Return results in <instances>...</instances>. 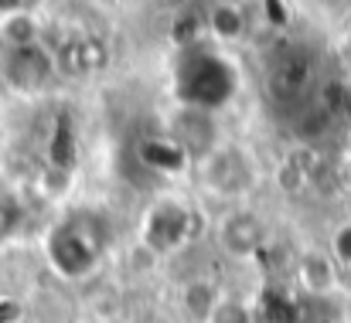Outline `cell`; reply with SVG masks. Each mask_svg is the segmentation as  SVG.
<instances>
[{
  "label": "cell",
  "mask_w": 351,
  "mask_h": 323,
  "mask_svg": "<svg viewBox=\"0 0 351 323\" xmlns=\"http://www.w3.org/2000/svg\"><path fill=\"white\" fill-rule=\"evenodd\" d=\"M103 252V235L96 224L72 218L48 235V259L65 279H82L96 269Z\"/></svg>",
  "instance_id": "obj_1"
},
{
  "label": "cell",
  "mask_w": 351,
  "mask_h": 323,
  "mask_svg": "<svg viewBox=\"0 0 351 323\" xmlns=\"http://www.w3.org/2000/svg\"><path fill=\"white\" fill-rule=\"evenodd\" d=\"M229 92H232V79L219 58L195 55L188 65H181V103L184 106L212 112V106H222L229 99Z\"/></svg>",
  "instance_id": "obj_2"
},
{
  "label": "cell",
  "mask_w": 351,
  "mask_h": 323,
  "mask_svg": "<svg viewBox=\"0 0 351 323\" xmlns=\"http://www.w3.org/2000/svg\"><path fill=\"white\" fill-rule=\"evenodd\" d=\"M202 184L219 198H239L256 184V164L242 146H215L202 160Z\"/></svg>",
  "instance_id": "obj_3"
},
{
  "label": "cell",
  "mask_w": 351,
  "mask_h": 323,
  "mask_svg": "<svg viewBox=\"0 0 351 323\" xmlns=\"http://www.w3.org/2000/svg\"><path fill=\"white\" fill-rule=\"evenodd\" d=\"M0 75H3L7 89L17 92V96L41 92L51 82V75H55L51 48L45 41L41 44H24V48H7L3 62H0Z\"/></svg>",
  "instance_id": "obj_4"
},
{
  "label": "cell",
  "mask_w": 351,
  "mask_h": 323,
  "mask_svg": "<svg viewBox=\"0 0 351 323\" xmlns=\"http://www.w3.org/2000/svg\"><path fill=\"white\" fill-rule=\"evenodd\" d=\"M191 228H195V218L191 208L181 205V201H160L150 208V215L143 221V245L160 255V252H174L178 245H184L191 238Z\"/></svg>",
  "instance_id": "obj_5"
},
{
  "label": "cell",
  "mask_w": 351,
  "mask_h": 323,
  "mask_svg": "<svg viewBox=\"0 0 351 323\" xmlns=\"http://www.w3.org/2000/svg\"><path fill=\"white\" fill-rule=\"evenodd\" d=\"M51 58H55V72L69 79H89L110 65V44L93 34H72L55 44Z\"/></svg>",
  "instance_id": "obj_6"
},
{
  "label": "cell",
  "mask_w": 351,
  "mask_h": 323,
  "mask_svg": "<svg viewBox=\"0 0 351 323\" xmlns=\"http://www.w3.org/2000/svg\"><path fill=\"white\" fill-rule=\"evenodd\" d=\"M219 242L232 259H256V255L266 252L269 228L256 211L239 208L232 215H226V221L219 224Z\"/></svg>",
  "instance_id": "obj_7"
},
{
  "label": "cell",
  "mask_w": 351,
  "mask_h": 323,
  "mask_svg": "<svg viewBox=\"0 0 351 323\" xmlns=\"http://www.w3.org/2000/svg\"><path fill=\"white\" fill-rule=\"evenodd\" d=\"M171 140L178 143V150L184 157H198L205 160L215 146H219V133H215V119L205 109H178L171 116Z\"/></svg>",
  "instance_id": "obj_8"
},
{
  "label": "cell",
  "mask_w": 351,
  "mask_h": 323,
  "mask_svg": "<svg viewBox=\"0 0 351 323\" xmlns=\"http://www.w3.org/2000/svg\"><path fill=\"white\" fill-rule=\"evenodd\" d=\"M269 82L273 89L283 96V99H300L311 86V62L307 55L300 51H287L273 62V72H269Z\"/></svg>",
  "instance_id": "obj_9"
},
{
  "label": "cell",
  "mask_w": 351,
  "mask_h": 323,
  "mask_svg": "<svg viewBox=\"0 0 351 323\" xmlns=\"http://www.w3.org/2000/svg\"><path fill=\"white\" fill-rule=\"evenodd\" d=\"M297 283L300 289H307L311 296H324L338 286V269L331 262V255H324L321 248H307L297 259Z\"/></svg>",
  "instance_id": "obj_10"
},
{
  "label": "cell",
  "mask_w": 351,
  "mask_h": 323,
  "mask_svg": "<svg viewBox=\"0 0 351 323\" xmlns=\"http://www.w3.org/2000/svg\"><path fill=\"white\" fill-rule=\"evenodd\" d=\"M0 38L7 48H24V44H41V21L31 10L14 7L7 17H0Z\"/></svg>",
  "instance_id": "obj_11"
},
{
  "label": "cell",
  "mask_w": 351,
  "mask_h": 323,
  "mask_svg": "<svg viewBox=\"0 0 351 323\" xmlns=\"http://www.w3.org/2000/svg\"><path fill=\"white\" fill-rule=\"evenodd\" d=\"M140 160L147 167L160 170V174H174V170H181L188 164V157L178 150V143L171 136L167 140H143L140 143Z\"/></svg>",
  "instance_id": "obj_12"
},
{
  "label": "cell",
  "mask_w": 351,
  "mask_h": 323,
  "mask_svg": "<svg viewBox=\"0 0 351 323\" xmlns=\"http://www.w3.org/2000/svg\"><path fill=\"white\" fill-rule=\"evenodd\" d=\"M181 307H184V313H188L191 320L208 323L212 320V313H215V307H219V293H215L212 283L195 279V283L184 286V293H181Z\"/></svg>",
  "instance_id": "obj_13"
},
{
  "label": "cell",
  "mask_w": 351,
  "mask_h": 323,
  "mask_svg": "<svg viewBox=\"0 0 351 323\" xmlns=\"http://www.w3.org/2000/svg\"><path fill=\"white\" fill-rule=\"evenodd\" d=\"M208 31L219 38V41H239L245 34V14L242 7L232 3H215L208 10Z\"/></svg>",
  "instance_id": "obj_14"
},
{
  "label": "cell",
  "mask_w": 351,
  "mask_h": 323,
  "mask_svg": "<svg viewBox=\"0 0 351 323\" xmlns=\"http://www.w3.org/2000/svg\"><path fill=\"white\" fill-rule=\"evenodd\" d=\"M24 221V208H21V201L17 198H10V194H0V242L3 238H10L14 231H17V224Z\"/></svg>",
  "instance_id": "obj_15"
},
{
  "label": "cell",
  "mask_w": 351,
  "mask_h": 323,
  "mask_svg": "<svg viewBox=\"0 0 351 323\" xmlns=\"http://www.w3.org/2000/svg\"><path fill=\"white\" fill-rule=\"evenodd\" d=\"M208 323H256V320H252L249 307L226 300V303H219V307H215V313H212V320Z\"/></svg>",
  "instance_id": "obj_16"
},
{
  "label": "cell",
  "mask_w": 351,
  "mask_h": 323,
  "mask_svg": "<svg viewBox=\"0 0 351 323\" xmlns=\"http://www.w3.org/2000/svg\"><path fill=\"white\" fill-rule=\"evenodd\" d=\"M41 188H45V194H48V198H58V194H65V191H69V170L51 164V167L41 174Z\"/></svg>",
  "instance_id": "obj_17"
},
{
  "label": "cell",
  "mask_w": 351,
  "mask_h": 323,
  "mask_svg": "<svg viewBox=\"0 0 351 323\" xmlns=\"http://www.w3.org/2000/svg\"><path fill=\"white\" fill-rule=\"evenodd\" d=\"M335 255H338V262L351 266V221L335 231Z\"/></svg>",
  "instance_id": "obj_18"
},
{
  "label": "cell",
  "mask_w": 351,
  "mask_h": 323,
  "mask_svg": "<svg viewBox=\"0 0 351 323\" xmlns=\"http://www.w3.org/2000/svg\"><path fill=\"white\" fill-rule=\"evenodd\" d=\"M24 320V307L14 296H0V323H21Z\"/></svg>",
  "instance_id": "obj_19"
},
{
  "label": "cell",
  "mask_w": 351,
  "mask_h": 323,
  "mask_svg": "<svg viewBox=\"0 0 351 323\" xmlns=\"http://www.w3.org/2000/svg\"><path fill=\"white\" fill-rule=\"evenodd\" d=\"M348 55H351V41H348Z\"/></svg>",
  "instance_id": "obj_20"
}]
</instances>
